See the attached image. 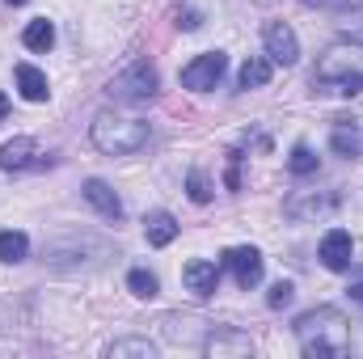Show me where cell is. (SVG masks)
Masks as SVG:
<instances>
[{"label": "cell", "mask_w": 363, "mask_h": 359, "mask_svg": "<svg viewBox=\"0 0 363 359\" xmlns=\"http://www.w3.org/2000/svg\"><path fill=\"white\" fill-rule=\"evenodd\" d=\"M296 338H300V351L308 359L347 355V351H351V326H347L342 309H334V304L308 309V313L296 321Z\"/></svg>", "instance_id": "1"}, {"label": "cell", "mask_w": 363, "mask_h": 359, "mask_svg": "<svg viewBox=\"0 0 363 359\" xmlns=\"http://www.w3.org/2000/svg\"><path fill=\"white\" fill-rule=\"evenodd\" d=\"M313 89L317 93H363V47L359 43H334L317 68H313Z\"/></svg>", "instance_id": "2"}, {"label": "cell", "mask_w": 363, "mask_h": 359, "mask_svg": "<svg viewBox=\"0 0 363 359\" xmlns=\"http://www.w3.org/2000/svg\"><path fill=\"white\" fill-rule=\"evenodd\" d=\"M89 136H93V144H97V153H106V157H127V153H140V148L148 144V123H144V118L114 114V110H101V114L93 118Z\"/></svg>", "instance_id": "3"}, {"label": "cell", "mask_w": 363, "mask_h": 359, "mask_svg": "<svg viewBox=\"0 0 363 359\" xmlns=\"http://www.w3.org/2000/svg\"><path fill=\"white\" fill-rule=\"evenodd\" d=\"M157 89H161V77H157V68H152L148 60H135L131 68H123V72L106 85V93H110L114 101H123V106L152 101V97H157Z\"/></svg>", "instance_id": "4"}, {"label": "cell", "mask_w": 363, "mask_h": 359, "mask_svg": "<svg viewBox=\"0 0 363 359\" xmlns=\"http://www.w3.org/2000/svg\"><path fill=\"white\" fill-rule=\"evenodd\" d=\"M224 68H228V55H224V51L194 55V60L182 68V89H190V93L216 89V85H220V77H224Z\"/></svg>", "instance_id": "5"}, {"label": "cell", "mask_w": 363, "mask_h": 359, "mask_svg": "<svg viewBox=\"0 0 363 359\" xmlns=\"http://www.w3.org/2000/svg\"><path fill=\"white\" fill-rule=\"evenodd\" d=\"M262 43H267V55H271L274 64H283V68H291L300 60V38H296V30L287 21H271L262 30Z\"/></svg>", "instance_id": "6"}, {"label": "cell", "mask_w": 363, "mask_h": 359, "mask_svg": "<svg viewBox=\"0 0 363 359\" xmlns=\"http://www.w3.org/2000/svg\"><path fill=\"white\" fill-rule=\"evenodd\" d=\"M224 267L233 270L237 287H245V292L262 283V254H258L254 245H237V250H228V254H224Z\"/></svg>", "instance_id": "7"}, {"label": "cell", "mask_w": 363, "mask_h": 359, "mask_svg": "<svg viewBox=\"0 0 363 359\" xmlns=\"http://www.w3.org/2000/svg\"><path fill=\"white\" fill-rule=\"evenodd\" d=\"M182 283H186L190 296L207 300V296H216V287H220V267L207 263V258H190V263L182 267Z\"/></svg>", "instance_id": "8"}, {"label": "cell", "mask_w": 363, "mask_h": 359, "mask_svg": "<svg viewBox=\"0 0 363 359\" xmlns=\"http://www.w3.org/2000/svg\"><path fill=\"white\" fill-rule=\"evenodd\" d=\"M351 258H355V241H351V233L347 228H330L325 237H321V263L330 270H347L351 267Z\"/></svg>", "instance_id": "9"}, {"label": "cell", "mask_w": 363, "mask_h": 359, "mask_svg": "<svg viewBox=\"0 0 363 359\" xmlns=\"http://www.w3.org/2000/svg\"><path fill=\"white\" fill-rule=\"evenodd\" d=\"M203 351L207 355H250L254 351V343H250V334H241V330H216L207 343H203Z\"/></svg>", "instance_id": "10"}, {"label": "cell", "mask_w": 363, "mask_h": 359, "mask_svg": "<svg viewBox=\"0 0 363 359\" xmlns=\"http://www.w3.org/2000/svg\"><path fill=\"white\" fill-rule=\"evenodd\" d=\"M144 237H148V245L165 250V245L178 237V220H174L169 211H148V216H144Z\"/></svg>", "instance_id": "11"}, {"label": "cell", "mask_w": 363, "mask_h": 359, "mask_svg": "<svg viewBox=\"0 0 363 359\" xmlns=\"http://www.w3.org/2000/svg\"><path fill=\"white\" fill-rule=\"evenodd\" d=\"M34 153H38V144L30 136H17V140L0 144V170H26V165H34Z\"/></svg>", "instance_id": "12"}, {"label": "cell", "mask_w": 363, "mask_h": 359, "mask_svg": "<svg viewBox=\"0 0 363 359\" xmlns=\"http://www.w3.org/2000/svg\"><path fill=\"white\" fill-rule=\"evenodd\" d=\"M13 77H17V89H21L26 101H47V97H51L47 77H43L34 64H17V68H13Z\"/></svg>", "instance_id": "13"}, {"label": "cell", "mask_w": 363, "mask_h": 359, "mask_svg": "<svg viewBox=\"0 0 363 359\" xmlns=\"http://www.w3.org/2000/svg\"><path fill=\"white\" fill-rule=\"evenodd\" d=\"M85 199H89V203L101 211V216H106V220H118V216H123V199H118V194H114V190H110L101 178L85 182Z\"/></svg>", "instance_id": "14"}, {"label": "cell", "mask_w": 363, "mask_h": 359, "mask_svg": "<svg viewBox=\"0 0 363 359\" xmlns=\"http://www.w3.org/2000/svg\"><path fill=\"white\" fill-rule=\"evenodd\" d=\"M308 9H321V13H334L342 26H363V0H300Z\"/></svg>", "instance_id": "15"}, {"label": "cell", "mask_w": 363, "mask_h": 359, "mask_svg": "<svg viewBox=\"0 0 363 359\" xmlns=\"http://www.w3.org/2000/svg\"><path fill=\"white\" fill-rule=\"evenodd\" d=\"M21 43H26L30 51H51V47H55V26H51L47 17H34V21L26 26Z\"/></svg>", "instance_id": "16"}, {"label": "cell", "mask_w": 363, "mask_h": 359, "mask_svg": "<svg viewBox=\"0 0 363 359\" xmlns=\"http://www.w3.org/2000/svg\"><path fill=\"white\" fill-rule=\"evenodd\" d=\"M267 81H271V60L254 55V60H245V64H241V77H237V85H241V89H262Z\"/></svg>", "instance_id": "17"}, {"label": "cell", "mask_w": 363, "mask_h": 359, "mask_svg": "<svg viewBox=\"0 0 363 359\" xmlns=\"http://www.w3.org/2000/svg\"><path fill=\"white\" fill-rule=\"evenodd\" d=\"M330 144H334V153L338 157H359L363 153V136H359V127H334V136H330Z\"/></svg>", "instance_id": "18"}, {"label": "cell", "mask_w": 363, "mask_h": 359, "mask_svg": "<svg viewBox=\"0 0 363 359\" xmlns=\"http://www.w3.org/2000/svg\"><path fill=\"white\" fill-rule=\"evenodd\" d=\"M30 254V241H26V233H17V228H4L0 233V263H21Z\"/></svg>", "instance_id": "19"}, {"label": "cell", "mask_w": 363, "mask_h": 359, "mask_svg": "<svg viewBox=\"0 0 363 359\" xmlns=\"http://www.w3.org/2000/svg\"><path fill=\"white\" fill-rule=\"evenodd\" d=\"M127 287H131V296H140V300H152L157 292H161V283H157V275L144 267H135L127 275Z\"/></svg>", "instance_id": "20"}, {"label": "cell", "mask_w": 363, "mask_h": 359, "mask_svg": "<svg viewBox=\"0 0 363 359\" xmlns=\"http://www.w3.org/2000/svg\"><path fill=\"white\" fill-rule=\"evenodd\" d=\"M110 355L123 359V355H140V359H152L157 355V347L148 343V338H118L114 347H110Z\"/></svg>", "instance_id": "21"}, {"label": "cell", "mask_w": 363, "mask_h": 359, "mask_svg": "<svg viewBox=\"0 0 363 359\" xmlns=\"http://www.w3.org/2000/svg\"><path fill=\"white\" fill-rule=\"evenodd\" d=\"M287 170H291L296 178H308V174L317 170V157H313V148H308V144H296V148H291V161H287Z\"/></svg>", "instance_id": "22"}, {"label": "cell", "mask_w": 363, "mask_h": 359, "mask_svg": "<svg viewBox=\"0 0 363 359\" xmlns=\"http://www.w3.org/2000/svg\"><path fill=\"white\" fill-rule=\"evenodd\" d=\"M334 203H338L334 194H325V199H313V203H296V199H291V203H287V216H291V220H304V216H321V211H330Z\"/></svg>", "instance_id": "23"}, {"label": "cell", "mask_w": 363, "mask_h": 359, "mask_svg": "<svg viewBox=\"0 0 363 359\" xmlns=\"http://www.w3.org/2000/svg\"><path fill=\"white\" fill-rule=\"evenodd\" d=\"M186 194H190L194 203H211V182H207L203 170H190V174H186Z\"/></svg>", "instance_id": "24"}, {"label": "cell", "mask_w": 363, "mask_h": 359, "mask_svg": "<svg viewBox=\"0 0 363 359\" xmlns=\"http://www.w3.org/2000/svg\"><path fill=\"white\" fill-rule=\"evenodd\" d=\"M291 296H296V287H291L287 279H279V283L271 287V296H267V304H271V309H287V304H291Z\"/></svg>", "instance_id": "25"}, {"label": "cell", "mask_w": 363, "mask_h": 359, "mask_svg": "<svg viewBox=\"0 0 363 359\" xmlns=\"http://www.w3.org/2000/svg\"><path fill=\"white\" fill-rule=\"evenodd\" d=\"M178 26H182V30H199L203 21H199V13H194V9H178Z\"/></svg>", "instance_id": "26"}, {"label": "cell", "mask_w": 363, "mask_h": 359, "mask_svg": "<svg viewBox=\"0 0 363 359\" xmlns=\"http://www.w3.org/2000/svg\"><path fill=\"white\" fill-rule=\"evenodd\" d=\"M4 114H9V97L0 93V123H4Z\"/></svg>", "instance_id": "27"}, {"label": "cell", "mask_w": 363, "mask_h": 359, "mask_svg": "<svg viewBox=\"0 0 363 359\" xmlns=\"http://www.w3.org/2000/svg\"><path fill=\"white\" fill-rule=\"evenodd\" d=\"M351 296H355V300H363V279L355 283V287H351Z\"/></svg>", "instance_id": "28"}, {"label": "cell", "mask_w": 363, "mask_h": 359, "mask_svg": "<svg viewBox=\"0 0 363 359\" xmlns=\"http://www.w3.org/2000/svg\"><path fill=\"white\" fill-rule=\"evenodd\" d=\"M4 4H13V9H17V4H26V0H4Z\"/></svg>", "instance_id": "29"}]
</instances>
